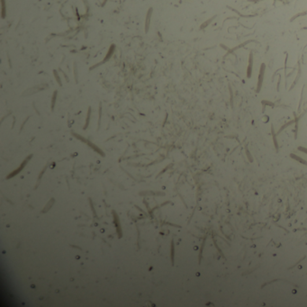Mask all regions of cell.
I'll return each mask as SVG.
<instances>
[{
    "label": "cell",
    "instance_id": "cell-1",
    "mask_svg": "<svg viewBox=\"0 0 307 307\" xmlns=\"http://www.w3.org/2000/svg\"><path fill=\"white\" fill-rule=\"evenodd\" d=\"M265 69H266V65L264 63L261 64L260 66V69H259V82H258V89L257 91L259 92L262 87L263 84V80H264V74H265Z\"/></svg>",
    "mask_w": 307,
    "mask_h": 307
},
{
    "label": "cell",
    "instance_id": "cell-2",
    "mask_svg": "<svg viewBox=\"0 0 307 307\" xmlns=\"http://www.w3.org/2000/svg\"><path fill=\"white\" fill-rule=\"evenodd\" d=\"M252 66H253V54H252V52H251L249 53V57H248V69H247V78H248V79L251 77Z\"/></svg>",
    "mask_w": 307,
    "mask_h": 307
}]
</instances>
